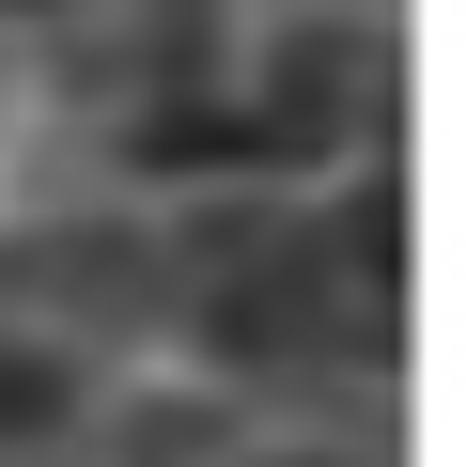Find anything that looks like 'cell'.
Returning a JSON list of instances; mask_svg holds the SVG:
<instances>
[{
  "mask_svg": "<svg viewBox=\"0 0 467 467\" xmlns=\"http://www.w3.org/2000/svg\"><path fill=\"white\" fill-rule=\"evenodd\" d=\"M0 436H63V389H47V358H0Z\"/></svg>",
  "mask_w": 467,
  "mask_h": 467,
  "instance_id": "cell-2",
  "label": "cell"
},
{
  "mask_svg": "<svg viewBox=\"0 0 467 467\" xmlns=\"http://www.w3.org/2000/svg\"><path fill=\"white\" fill-rule=\"evenodd\" d=\"M202 327H218L234 358H296V343H327V327H343V265H327V234H296L281 265H250Z\"/></svg>",
  "mask_w": 467,
  "mask_h": 467,
  "instance_id": "cell-1",
  "label": "cell"
}]
</instances>
